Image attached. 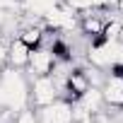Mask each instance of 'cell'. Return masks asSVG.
Segmentation results:
<instances>
[{"label":"cell","mask_w":123,"mask_h":123,"mask_svg":"<svg viewBox=\"0 0 123 123\" xmlns=\"http://www.w3.org/2000/svg\"><path fill=\"white\" fill-rule=\"evenodd\" d=\"M29 106V75L27 70L3 68L0 70V111L17 113Z\"/></svg>","instance_id":"cell-1"},{"label":"cell","mask_w":123,"mask_h":123,"mask_svg":"<svg viewBox=\"0 0 123 123\" xmlns=\"http://www.w3.org/2000/svg\"><path fill=\"white\" fill-rule=\"evenodd\" d=\"M58 99V87L53 75H29V106L43 109Z\"/></svg>","instance_id":"cell-2"},{"label":"cell","mask_w":123,"mask_h":123,"mask_svg":"<svg viewBox=\"0 0 123 123\" xmlns=\"http://www.w3.org/2000/svg\"><path fill=\"white\" fill-rule=\"evenodd\" d=\"M58 65V60L53 55V51L48 46H36L29 51V63H27V73L29 75H51Z\"/></svg>","instance_id":"cell-3"},{"label":"cell","mask_w":123,"mask_h":123,"mask_svg":"<svg viewBox=\"0 0 123 123\" xmlns=\"http://www.w3.org/2000/svg\"><path fill=\"white\" fill-rule=\"evenodd\" d=\"M36 113L51 123H73V104L65 101V99H55L53 104L43 106V109H36Z\"/></svg>","instance_id":"cell-4"},{"label":"cell","mask_w":123,"mask_h":123,"mask_svg":"<svg viewBox=\"0 0 123 123\" xmlns=\"http://www.w3.org/2000/svg\"><path fill=\"white\" fill-rule=\"evenodd\" d=\"M29 46H24L17 36L7 43V68H17V70H27L29 63Z\"/></svg>","instance_id":"cell-5"},{"label":"cell","mask_w":123,"mask_h":123,"mask_svg":"<svg viewBox=\"0 0 123 123\" xmlns=\"http://www.w3.org/2000/svg\"><path fill=\"white\" fill-rule=\"evenodd\" d=\"M60 3H65V5H68L70 10H75L77 15L97 10V0H60Z\"/></svg>","instance_id":"cell-6"},{"label":"cell","mask_w":123,"mask_h":123,"mask_svg":"<svg viewBox=\"0 0 123 123\" xmlns=\"http://www.w3.org/2000/svg\"><path fill=\"white\" fill-rule=\"evenodd\" d=\"M12 123H39V113L31 106H27V109L12 113Z\"/></svg>","instance_id":"cell-7"},{"label":"cell","mask_w":123,"mask_h":123,"mask_svg":"<svg viewBox=\"0 0 123 123\" xmlns=\"http://www.w3.org/2000/svg\"><path fill=\"white\" fill-rule=\"evenodd\" d=\"M10 41H12V39H5L3 34H0V70L7 65V43H10Z\"/></svg>","instance_id":"cell-8"}]
</instances>
